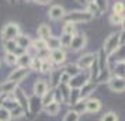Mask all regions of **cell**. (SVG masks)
Wrapping results in <instances>:
<instances>
[{
  "label": "cell",
  "instance_id": "obj_1",
  "mask_svg": "<svg viewBox=\"0 0 125 121\" xmlns=\"http://www.w3.org/2000/svg\"><path fill=\"white\" fill-rule=\"evenodd\" d=\"M93 20V16L87 10H74V11H70L66 14V21H70V23H90Z\"/></svg>",
  "mask_w": 125,
  "mask_h": 121
},
{
  "label": "cell",
  "instance_id": "obj_2",
  "mask_svg": "<svg viewBox=\"0 0 125 121\" xmlns=\"http://www.w3.org/2000/svg\"><path fill=\"white\" fill-rule=\"evenodd\" d=\"M119 34L118 33H113V34H110L107 37V40L104 41V46H103V49L105 51L107 55H113L114 52L117 51L119 48Z\"/></svg>",
  "mask_w": 125,
  "mask_h": 121
},
{
  "label": "cell",
  "instance_id": "obj_3",
  "mask_svg": "<svg viewBox=\"0 0 125 121\" xmlns=\"http://www.w3.org/2000/svg\"><path fill=\"white\" fill-rule=\"evenodd\" d=\"M20 25L17 23H9L6 24L3 30H1V37L4 41H9V40H16V37L20 35Z\"/></svg>",
  "mask_w": 125,
  "mask_h": 121
},
{
  "label": "cell",
  "instance_id": "obj_4",
  "mask_svg": "<svg viewBox=\"0 0 125 121\" xmlns=\"http://www.w3.org/2000/svg\"><path fill=\"white\" fill-rule=\"evenodd\" d=\"M110 89L115 93H122L125 92V76H114L108 80Z\"/></svg>",
  "mask_w": 125,
  "mask_h": 121
},
{
  "label": "cell",
  "instance_id": "obj_5",
  "mask_svg": "<svg viewBox=\"0 0 125 121\" xmlns=\"http://www.w3.org/2000/svg\"><path fill=\"white\" fill-rule=\"evenodd\" d=\"M89 77H90V76L83 75V73H77L76 76H73V77L69 80L68 86L70 87V89H79L80 90L86 83H89Z\"/></svg>",
  "mask_w": 125,
  "mask_h": 121
},
{
  "label": "cell",
  "instance_id": "obj_6",
  "mask_svg": "<svg viewBox=\"0 0 125 121\" xmlns=\"http://www.w3.org/2000/svg\"><path fill=\"white\" fill-rule=\"evenodd\" d=\"M86 44H87V37L86 34H76L73 35V40H72V44H70V49L73 52H77L80 49L86 48Z\"/></svg>",
  "mask_w": 125,
  "mask_h": 121
},
{
  "label": "cell",
  "instance_id": "obj_7",
  "mask_svg": "<svg viewBox=\"0 0 125 121\" xmlns=\"http://www.w3.org/2000/svg\"><path fill=\"white\" fill-rule=\"evenodd\" d=\"M27 75H28V69L27 68H17V69H14L10 73L7 80H13V82H16V83H18V82H21L23 79H25Z\"/></svg>",
  "mask_w": 125,
  "mask_h": 121
},
{
  "label": "cell",
  "instance_id": "obj_8",
  "mask_svg": "<svg viewBox=\"0 0 125 121\" xmlns=\"http://www.w3.org/2000/svg\"><path fill=\"white\" fill-rule=\"evenodd\" d=\"M48 83L44 79H37V82L34 83V94L37 97H42L46 92H48Z\"/></svg>",
  "mask_w": 125,
  "mask_h": 121
},
{
  "label": "cell",
  "instance_id": "obj_9",
  "mask_svg": "<svg viewBox=\"0 0 125 121\" xmlns=\"http://www.w3.org/2000/svg\"><path fill=\"white\" fill-rule=\"evenodd\" d=\"M48 17L51 18V20H61V18L65 17V9L62 6H59V4H55V6H52L49 9V11H48Z\"/></svg>",
  "mask_w": 125,
  "mask_h": 121
},
{
  "label": "cell",
  "instance_id": "obj_10",
  "mask_svg": "<svg viewBox=\"0 0 125 121\" xmlns=\"http://www.w3.org/2000/svg\"><path fill=\"white\" fill-rule=\"evenodd\" d=\"M96 61V55L94 54H86L83 56H80L79 62H77V66H79L80 69L82 68H90L91 64Z\"/></svg>",
  "mask_w": 125,
  "mask_h": 121
},
{
  "label": "cell",
  "instance_id": "obj_11",
  "mask_svg": "<svg viewBox=\"0 0 125 121\" xmlns=\"http://www.w3.org/2000/svg\"><path fill=\"white\" fill-rule=\"evenodd\" d=\"M52 62H55V64H63L65 61H66V54L63 49H55V51L51 52V56H49Z\"/></svg>",
  "mask_w": 125,
  "mask_h": 121
},
{
  "label": "cell",
  "instance_id": "obj_12",
  "mask_svg": "<svg viewBox=\"0 0 125 121\" xmlns=\"http://www.w3.org/2000/svg\"><path fill=\"white\" fill-rule=\"evenodd\" d=\"M101 109V103L98 99H90L86 101V111L87 113H97Z\"/></svg>",
  "mask_w": 125,
  "mask_h": 121
},
{
  "label": "cell",
  "instance_id": "obj_13",
  "mask_svg": "<svg viewBox=\"0 0 125 121\" xmlns=\"http://www.w3.org/2000/svg\"><path fill=\"white\" fill-rule=\"evenodd\" d=\"M16 44H17L18 48H21V49H27L30 45H31V40L28 38V35H23V34H20L16 37Z\"/></svg>",
  "mask_w": 125,
  "mask_h": 121
},
{
  "label": "cell",
  "instance_id": "obj_14",
  "mask_svg": "<svg viewBox=\"0 0 125 121\" xmlns=\"http://www.w3.org/2000/svg\"><path fill=\"white\" fill-rule=\"evenodd\" d=\"M46 48H48V51L51 49V51H55V49H59L61 48V40L55 37V35H51L49 38H46Z\"/></svg>",
  "mask_w": 125,
  "mask_h": 121
},
{
  "label": "cell",
  "instance_id": "obj_15",
  "mask_svg": "<svg viewBox=\"0 0 125 121\" xmlns=\"http://www.w3.org/2000/svg\"><path fill=\"white\" fill-rule=\"evenodd\" d=\"M0 89H1V92L3 93H7V94H11V93L16 92V89H17V83L13 80H6L1 86H0Z\"/></svg>",
  "mask_w": 125,
  "mask_h": 121
},
{
  "label": "cell",
  "instance_id": "obj_16",
  "mask_svg": "<svg viewBox=\"0 0 125 121\" xmlns=\"http://www.w3.org/2000/svg\"><path fill=\"white\" fill-rule=\"evenodd\" d=\"M59 110H61V104L58 103V101H52L51 104H48V106L44 107V111L48 115H56L59 113Z\"/></svg>",
  "mask_w": 125,
  "mask_h": 121
},
{
  "label": "cell",
  "instance_id": "obj_17",
  "mask_svg": "<svg viewBox=\"0 0 125 121\" xmlns=\"http://www.w3.org/2000/svg\"><path fill=\"white\" fill-rule=\"evenodd\" d=\"M31 61H32V58L28 54H23V55H20V56L17 58L18 68H28L30 65H31Z\"/></svg>",
  "mask_w": 125,
  "mask_h": 121
},
{
  "label": "cell",
  "instance_id": "obj_18",
  "mask_svg": "<svg viewBox=\"0 0 125 121\" xmlns=\"http://www.w3.org/2000/svg\"><path fill=\"white\" fill-rule=\"evenodd\" d=\"M96 89V85H93V83H86L84 86L80 89V92H79V97L80 99H86L87 96H90L91 92Z\"/></svg>",
  "mask_w": 125,
  "mask_h": 121
},
{
  "label": "cell",
  "instance_id": "obj_19",
  "mask_svg": "<svg viewBox=\"0 0 125 121\" xmlns=\"http://www.w3.org/2000/svg\"><path fill=\"white\" fill-rule=\"evenodd\" d=\"M37 33H38V37L40 38L46 40V38L51 37V27L46 25V24H41L40 27H38V30H37Z\"/></svg>",
  "mask_w": 125,
  "mask_h": 121
},
{
  "label": "cell",
  "instance_id": "obj_20",
  "mask_svg": "<svg viewBox=\"0 0 125 121\" xmlns=\"http://www.w3.org/2000/svg\"><path fill=\"white\" fill-rule=\"evenodd\" d=\"M52 101H55V90H48V92L41 97V104L45 107L48 104H51Z\"/></svg>",
  "mask_w": 125,
  "mask_h": 121
},
{
  "label": "cell",
  "instance_id": "obj_21",
  "mask_svg": "<svg viewBox=\"0 0 125 121\" xmlns=\"http://www.w3.org/2000/svg\"><path fill=\"white\" fill-rule=\"evenodd\" d=\"M31 45H32V48H34L35 51H38V52L48 49V48H46V41L42 40V38H38V40L31 41Z\"/></svg>",
  "mask_w": 125,
  "mask_h": 121
},
{
  "label": "cell",
  "instance_id": "obj_22",
  "mask_svg": "<svg viewBox=\"0 0 125 121\" xmlns=\"http://www.w3.org/2000/svg\"><path fill=\"white\" fill-rule=\"evenodd\" d=\"M73 35L74 34H63L61 35V46H63V48H69L70 46V44H72V40H73Z\"/></svg>",
  "mask_w": 125,
  "mask_h": 121
},
{
  "label": "cell",
  "instance_id": "obj_23",
  "mask_svg": "<svg viewBox=\"0 0 125 121\" xmlns=\"http://www.w3.org/2000/svg\"><path fill=\"white\" fill-rule=\"evenodd\" d=\"M3 46H4V51L10 52V54H14L16 49H17V44H16V41H14V40L4 41V42H3Z\"/></svg>",
  "mask_w": 125,
  "mask_h": 121
},
{
  "label": "cell",
  "instance_id": "obj_24",
  "mask_svg": "<svg viewBox=\"0 0 125 121\" xmlns=\"http://www.w3.org/2000/svg\"><path fill=\"white\" fill-rule=\"evenodd\" d=\"M110 23L113 24V25H122L124 24V16H121V14H111L110 16Z\"/></svg>",
  "mask_w": 125,
  "mask_h": 121
},
{
  "label": "cell",
  "instance_id": "obj_25",
  "mask_svg": "<svg viewBox=\"0 0 125 121\" xmlns=\"http://www.w3.org/2000/svg\"><path fill=\"white\" fill-rule=\"evenodd\" d=\"M113 11L114 14H121V16H124L125 14V4L122 1H115L113 6Z\"/></svg>",
  "mask_w": 125,
  "mask_h": 121
},
{
  "label": "cell",
  "instance_id": "obj_26",
  "mask_svg": "<svg viewBox=\"0 0 125 121\" xmlns=\"http://www.w3.org/2000/svg\"><path fill=\"white\" fill-rule=\"evenodd\" d=\"M74 30H76V25L74 23H70V21H66L62 27V34H74Z\"/></svg>",
  "mask_w": 125,
  "mask_h": 121
},
{
  "label": "cell",
  "instance_id": "obj_27",
  "mask_svg": "<svg viewBox=\"0 0 125 121\" xmlns=\"http://www.w3.org/2000/svg\"><path fill=\"white\" fill-rule=\"evenodd\" d=\"M87 11L90 13L93 17H94V14H96V16H100V14H101V10L97 7V4L94 3V1H91V3H87Z\"/></svg>",
  "mask_w": 125,
  "mask_h": 121
},
{
  "label": "cell",
  "instance_id": "obj_28",
  "mask_svg": "<svg viewBox=\"0 0 125 121\" xmlns=\"http://www.w3.org/2000/svg\"><path fill=\"white\" fill-rule=\"evenodd\" d=\"M41 72L44 73H49L52 72V65H51V59H42V64H41Z\"/></svg>",
  "mask_w": 125,
  "mask_h": 121
},
{
  "label": "cell",
  "instance_id": "obj_29",
  "mask_svg": "<svg viewBox=\"0 0 125 121\" xmlns=\"http://www.w3.org/2000/svg\"><path fill=\"white\" fill-rule=\"evenodd\" d=\"M98 75H100V68H98V62H97V59L91 64L90 66V77H98Z\"/></svg>",
  "mask_w": 125,
  "mask_h": 121
},
{
  "label": "cell",
  "instance_id": "obj_30",
  "mask_svg": "<svg viewBox=\"0 0 125 121\" xmlns=\"http://www.w3.org/2000/svg\"><path fill=\"white\" fill-rule=\"evenodd\" d=\"M65 72L69 73V75L73 77V76H76L77 73H80V68L77 66V65H68L66 69H65Z\"/></svg>",
  "mask_w": 125,
  "mask_h": 121
},
{
  "label": "cell",
  "instance_id": "obj_31",
  "mask_svg": "<svg viewBox=\"0 0 125 121\" xmlns=\"http://www.w3.org/2000/svg\"><path fill=\"white\" fill-rule=\"evenodd\" d=\"M10 118H11L10 110L4 109V107H0V121H10Z\"/></svg>",
  "mask_w": 125,
  "mask_h": 121
},
{
  "label": "cell",
  "instance_id": "obj_32",
  "mask_svg": "<svg viewBox=\"0 0 125 121\" xmlns=\"http://www.w3.org/2000/svg\"><path fill=\"white\" fill-rule=\"evenodd\" d=\"M4 61H6L7 65H17V56L14 54H10V52H6Z\"/></svg>",
  "mask_w": 125,
  "mask_h": 121
},
{
  "label": "cell",
  "instance_id": "obj_33",
  "mask_svg": "<svg viewBox=\"0 0 125 121\" xmlns=\"http://www.w3.org/2000/svg\"><path fill=\"white\" fill-rule=\"evenodd\" d=\"M41 64H42V59L40 56L37 58H32V61H31V65H30V68L32 70H41Z\"/></svg>",
  "mask_w": 125,
  "mask_h": 121
},
{
  "label": "cell",
  "instance_id": "obj_34",
  "mask_svg": "<svg viewBox=\"0 0 125 121\" xmlns=\"http://www.w3.org/2000/svg\"><path fill=\"white\" fill-rule=\"evenodd\" d=\"M80 118V114H77L76 111H69L68 114L65 115V118H63V121H79Z\"/></svg>",
  "mask_w": 125,
  "mask_h": 121
},
{
  "label": "cell",
  "instance_id": "obj_35",
  "mask_svg": "<svg viewBox=\"0 0 125 121\" xmlns=\"http://www.w3.org/2000/svg\"><path fill=\"white\" fill-rule=\"evenodd\" d=\"M101 121H118V115L115 114V113H113V111H110L105 115H103Z\"/></svg>",
  "mask_w": 125,
  "mask_h": 121
},
{
  "label": "cell",
  "instance_id": "obj_36",
  "mask_svg": "<svg viewBox=\"0 0 125 121\" xmlns=\"http://www.w3.org/2000/svg\"><path fill=\"white\" fill-rule=\"evenodd\" d=\"M76 104V107H74V111L77 113V114H82V113H84L86 111V101H77Z\"/></svg>",
  "mask_w": 125,
  "mask_h": 121
},
{
  "label": "cell",
  "instance_id": "obj_37",
  "mask_svg": "<svg viewBox=\"0 0 125 121\" xmlns=\"http://www.w3.org/2000/svg\"><path fill=\"white\" fill-rule=\"evenodd\" d=\"M94 3L97 4V7L103 11H105V9H107V0H94Z\"/></svg>",
  "mask_w": 125,
  "mask_h": 121
},
{
  "label": "cell",
  "instance_id": "obj_38",
  "mask_svg": "<svg viewBox=\"0 0 125 121\" xmlns=\"http://www.w3.org/2000/svg\"><path fill=\"white\" fill-rule=\"evenodd\" d=\"M119 44H121V45H125V28H124V31L119 34Z\"/></svg>",
  "mask_w": 125,
  "mask_h": 121
},
{
  "label": "cell",
  "instance_id": "obj_39",
  "mask_svg": "<svg viewBox=\"0 0 125 121\" xmlns=\"http://www.w3.org/2000/svg\"><path fill=\"white\" fill-rule=\"evenodd\" d=\"M35 3H38V4H42V6H45V4H49L52 0H34Z\"/></svg>",
  "mask_w": 125,
  "mask_h": 121
},
{
  "label": "cell",
  "instance_id": "obj_40",
  "mask_svg": "<svg viewBox=\"0 0 125 121\" xmlns=\"http://www.w3.org/2000/svg\"><path fill=\"white\" fill-rule=\"evenodd\" d=\"M77 3H80V4H84V3H87V0H76Z\"/></svg>",
  "mask_w": 125,
  "mask_h": 121
},
{
  "label": "cell",
  "instance_id": "obj_41",
  "mask_svg": "<svg viewBox=\"0 0 125 121\" xmlns=\"http://www.w3.org/2000/svg\"><path fill=\"white\" fill-rule=\"evenodd\" d=\"M91 1H94V0H87V3H91Z\"/></svg>",
  "mask_w": 125,
  "mask_h": 121
},
{
  "label": "cell",
  "instance_id": "obj_42",
  "mask_svg": "<svg viewBox=\"0 0 125 121\" xmlns=\"http://www.w3.org/2000/svg\"><path fill=\"white\" fill-rule=\"evenodd\" d=\"M9 1H10V3H14V0H9Z\"/></svg>",
  "mask_w": 125,
  "mask_h": 121
},
{
  "label": "cell",
  "instance_id": "obj_43",
  "mask_svg": "<svg viewBox=\"0 0 125 121\" xmlns=\"http://www.w3.org/2000/svg\"><path fill=\"white\" fill-rule=\"evenodd\" d=\"M27 1H34V0H27Z\"/></svg>",
  "mask_w": 125,
  "mask_h": 121
}]
</instances>
